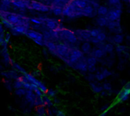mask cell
Listing matches in <instances>:
<instances>
[{
  "label": "cell",
  "instance_id": "cell-16",
  "mask_svg": "<svg viewBox=\"0 0 130 116\" xmlns=\"http://www.w3.org/2000/svg\"><path fill=\"white\" fill-rule=\"evenodd\" d=\"M82 13L83 17H94L98 14L97 11H95L93 8V7L90 5H88L84 8H82Z\"/></svg>",
  "mask_w": 130,
  "mask_h": 116
},
{
  "label": "cell",
  "instance_id": "cell-17",
  "mask_svg": "<svg viewBox=\"0 0 130 116\" xmlns=\"http://www.w3.org/2000/svg\"><path fill=\"white\" fill-rule=\"evenodd\" d=\"M89 86H90L91 91L95 94H99L103 90L102 84H101L100 81H98L96 80L94 81L93 82L89 83Z\"/></svg>",
  "mask_w": 130,
  "mask_h": 116
},
{
  "label": "cell",
  "instance_id": "cell-1",
  "mask_svg": "<svg viewBox=\"0 0 130 116\" xmlns=\"http://www.w3.org/2000/svg\"><path fill=\"white\" fill-rule=\"evenodd\" d=\"M58 37H59V40L62 41V43H64L70 46L71 47L75 46L74 45L78 42L77 37L74 31L66 29L65 27L62 29L61 30L58 31Z\"/></svg>",
  "mask_w": 130,
  "mask_h": 116
},
{
  "label": "cell",
  "instance_id": "cell-9",
  "mask_svg": "<svg viewBox=\"0 0 130 116\" xmlns=\"http://www.w3.org/2000/svg\"><path fill=\"white\" fill-rule=\"evenodd\" d=\"M21 74L18 73L13 69L11 70H3L0 71V77L3 79L9 80V81H14L16 79H18Z\"/></svg>",
  "mask_w": 130,
  "mask_h": 116
},
{
  "label": "cell",
  "instance_id": "cell-14",
  "mask_svg": "<svg viewBox=\"0 0 130 116\" xmlns=\"http://www.w3.org/2000/svg\"><path fill=\"white\" fill-rule=\"evenodd\" d=\"M24 100L28 103L27 108H29L30 109H32L34 107V100L37 97L35 93L30 90H27L26 93L24 96Z\"/></svg>",
  "mask_w": 130,
  "mask_h": 116
},
{
  "label": "cell",
  "instance_id": "cell-30",
  "mask_svg": "<svg viewBox=\"0 0 130 116\" xmlns=\"http://www.w3.org/2000/svg\"><path fill=\"white\" fill-rule=\"evenodd\" d=\"M114 50H116L117 53L121 54V53H124L126 52H128V47L126 46H123L122 44H119V45H117L115 46Z\"/></svg>",
  "mask_w": 130,
  "mask_h": 116
},
{
  "label": "cell",
  "instance_id": "cell-33",
  "mask_svg": "<svg viewBox=\"0 0 130 116\" xmlns=\"http://www.w3.org/2000/svg\"><path fill=\"white\" fill-rule=\"evenodd\" d=\"M26 91H27V90L24 89V88H23V87H22V88H19V89H15V90H14V94L15 96H17L21 98V97H23V96L25 95Z\"/></svg>",
  "mask_w": 130,
  "mask_h": 116
},
{
  "label": "cell",
  "instance_id": "cell-25",
  "mask_svg": "<svg viewBox=\"0 0 130 116\" xmlns=\"http://www.w3.org/2000/svg\"><path fill=\"white\" fill-rule=\"evenodd\" d=\"M35 114L39 115L40 116H47L46 115V108L44 105L42 106H39L36 107V110H35Z\"/></svg>",
  "mask_w": 130,
  "mask_h": 116
},
{
  "label": "cell",
  "instance_id": "cell-47",
  "mask_svg": "<svg viewBox=\"0 0 130 116\" xmlns=\"http://www.w3.org/2000/svg\"><path fill=\"white\" fill-rule=\"evenodd\" d=\"M11 34L10 33V32H9V31H8V32H5V33L4 39H5V40L7 43H9V42H10V40H11Z\"/></svg>",
  "mask_w": 130,
  "mask_h": 116
},
{
  "label": "cell",
  "instance_id": "cell-57",
  "mask_svg": "<svg viewBox=\"0 0 130 116\" xmlns=\"http://www.w3.org/2000/svg\"><path fill=\"white\" fill-rule=\"evenodd\" d=\"M34 116H40V115H37V114H35V115H34Z\"/></svg>",
  "mask_w": 130,
  "mask_h": 116
},
{
  "label": "cell",
  "instance_id": "cell-32",
  "mask_svg": "<svg viewBox=\"0 0 130 116\" xmlns=\"http://www.w3.org/2000/svg\"><path fill=\"white\" fill-rule=\"evenodd\" d=\"M3 84H4L5 87L6 88V90H8L9 92H12L14 90V88H13V86H12V81L3 79Z\"/></svg>",
  "mask_w": 130,
  "mask_h": 116
},
{
  "label": "cell",
  "instance_id": "cell-20",
  "mask_svg": "<svg viewBox=\"0 0 130 116\" xmlns=\"http://www.w3.org/2000/svg\"><path fill=\"white\" fill-rule=\"evenodd\" d=\"M50 11H51L55 16H57V17L62 16V7L56 5H51L50 6Z\"/></svg>",
  "mask_w": 130,
  "mask_h": 116
},
{
  "label": "cell",
  "instance_id": "cell-6",
  "mask_svg": "<svg viewBox=\"0 0 130 116\" xmlns=\"http://www.w3.org/2000/svg\"><path fill=\"white\" fill-rule=\"evenodd\" d=\"M123 13V9L117 8L114 7H111L110 9L109 8L108 12L106 14V17L109 21H120V17Z\"/></svg>",
  "mask_w": 130,
  "mask_h": 116
},
{
  "label": "cell",
  "instance_id": "cell-39",
  "mask_svg": "<svg viewBox=\"0 0 130 116\" xmlns=\"http://www.w3.org/2000/svg\"><path fill=\"white\" fill-rule=\"evenodd\" d=\"M0 21H1L2 24H3L4 27H6V28H8V30L11 29V28H12V27H14V25H13L12 24H11L9 21H7L6 19H5V18H1V19H0Z\"/></svg>",
  "mask_w": 130,
  "mask_h": 116
},
{
  "label": "cell",
  "instance_id": "cell-45",
  "mask_svg": "<svg viewBox=\"0 0 130 116\" xmlns=\"http://www.w3.org/2000/svg\"><path fill=\"white\" fill-rule=\"evenodd\" d=\"M98 71L96 65H88V72L94 74Z\"/></svg>",
  "mask_w": 130,
  "mask_h": 116
},
{
  "label": "cell",
  "instance_id": "cell-19",
  "mask_svg": "<svg viewBox=\"0 0 130 116\" xmlns=\"http://www.w3.org/2000/svg\"><path fill=\"white\" fill-rule=\"evenodd\" d=\"M91 50H92V46L89 41L83 42L82 44L81 45V51L83 52L84 55H90Z\"/></svg>",
  "mask_w": 130,
  "mask_h": 116
},
{
  "label": "cell",
  "instance_id": "cell-24",
  "mask_svg": "<svg viewBox=\"0 0 130 116\" xmlns=\"http://www.w3.org/2000/svg\"><path fill=\"white\" fill-rule=\"evenodd\" d=\"M71 3L81 9L84 8L86 5H88V0H72Z\"/></svg>",
  "mask_w": 130,
  "mask_h": 116
},
{
  "label": "cell",
  "instance_id": "cell-53",
  "mask_svg": "<svg viewBox=\"0 0 130 116\" xmlns=\"http://www.w3.org/2000/svg\"><path fill=\"white\" fill-rule=\"evenodd\" d=\"M30 74L33 75L34 77H36V78L38 77V76H40V71H39V70H37V71H33V72H31Z\"/></svg>",
  "mask_w": 130,
  "mask_h": 116
},
{
  "label": "cell",
  "instance_id": "cell-29",
  "mask_svg": "<svg viewBox=\"0 0 130 116\" xmlns=\"http://www.w3.org/2000/svg\"><path fill=\"white\" fill-rule=\"evenodd\" d=\"M85 59L88 65H97L98 62V59L91 55H89L88 57H85Z\"/></svg>",
  "mask_w": 130,
  "mask_h": 116
},
{
  "label": "cell",
  "instance_id": "cell-31",
  "mask_svg": "<svg viewBox=\"0 0 130 116\" xmlns=\"http://www.w3.org/2000/svg\"><path fill=\"white\" fill-rule=\"evenodd\" d=\"M14 29L19 33L20 36L21 35H24L26 31H27V28L24 27H22V26H20V25H14Z\"/></svg>",
  "mask_w": 130,
  "mask_h": 116
},
{
  "label": "cell",
  "instance_id": "cell-21",
  "mask_svg": "<svg viewBox=\"0 0 130 116\" xmlns=\"http://www.w3.org/2000/svg\"><path fill=\"white\" fill-rule=\"evenodd\" d=\"M11 69L14 70L15 71H17L18 73H19L20 74H24L27 73V71L24 68H23L19 63L16 62H14L13 63H11Z\"/></svg>",
  "mask_w": 130,
  "mask_h": 116
},
{
  "label": "cell",
  "instance_id": "cell-56",
  "mask_svg": "<svg viewBox=\"0 0 130 116\" xmlns=\"http://www.w3.org/2000/svg\"><path fill=\"white\" fill-rule=\"evenodd\" d=\"M5 69V67L3 66V65L2 64V62H0V71H3Z\"/></svg>",
  "mask_w": 130,
  "mask_h": 116
},
{
  "label": "cell",
  "instance_id": "cell-23",
  "mask_svg": "<svg viewBox=\"0 0 130 116\" xmlns=\"http://www.w3.org/2000/svg\"><path fill=\"white\" fill-rule=\"evenodd\" d=\"M96 24L99 27H107L109 21L107 19V17L105 16H99L97 19H96Z\"/></svg>",
  "mask_w": 130,
  "mask_h": 116
},
{
  "label": "cell",
  "instance_id": "cell-34",
  "mask_svg": "<svg viewBox=\"0 0 130 116\" xmlns=\"http://www.w3.org/2000/svg\"><path fill=\"white\" fill-rule=\"evenodd\" d=\"M45 94H46L48 97L53 99V98H54V97L56 96V95L58 94V91H57L56 90H54V89H53V88H50V89H47V90H46V92L45 93Z\"/></svg>",
  "mask_w": 130,
  "mask_h": 116
},
{
  "label": "cell",
  "instance_id": "cell-58",
  "mask_svg": "<svg viewBox=\"0 0 130 116\" xmlns=\"http://www.w3.org/2000/svg\"><path fill=\"white\" fill-rule=\"evenodd\" d=\"M0 81H1V77H0Z\"/></svg>",
  "mask_w": 130,
  "mask_h": 116
},
{
  "label": "cell",
  "instance_id": "cell-35",
  "mask_svg": "<svg viewBox=\"0 0 130 116\" xmlns=\"http://www.w3.org/2000/svg\"><path fill=\"white\" fill-rule=\"evenodd\" d=\"M96 37H97V39L98 40V41L101 42V43H104V42L107 41V34H106L105 32H104V31H101V32L98 34V36H97Z\"/></svg>",
  "mask_w": 130,
  "mask_h": 116
},
{
  "label": "cell",
  "instance_id": "cell-43",
  "mask_svg": "<svg viewBox=\"0 0 130 116\" xmlns=\"http://www.w3.org/2000/svg\"><path fill=\"white\" fill-rule=\"evenodd\" d=\"M102 87H103V90H106L107 92L109 91H111L112 90V84L109 82H104L102 84Z\"/></svg>",
  "mask_w": 130,
  "mask_h": 116
},
{
  "label": "cell",
  "instance_id": "cell-15",
  "mask_svg": "<svg viewBox=\"0 0 130 116\" xmlns=\"http://www.w3.org/2000/svg\"><path fill=\"white\" fill-rule=\"evenodd\" d=\"M60 21L56 19L51 18V17H45L43 21V24L48 28V30H56L59 24Z\"/></svg>",
  "mask_w": 130,
  "mask_h": 116
},
{
  "label": "cell",
  "instance_id": "cell-7",
  "mask_svg": "<svg viewBox=\"0 0 130 116\" xmlns=\"http://www.w3.org/2000/svg\"><path fill=\"white\" fill-rule=\"evenodd\" d=\"M24 35H26L27 37H28L29 39L32 40L34 43L37 41H43L44 40L42 33L40 31H37L34 29H30V28L27 29Z\"/></svg>",
  "mask_w": 130,
  "mask_h": 116
},
{
  "label": "cell",
  "instance_id": "cell-49",
  "mask_svg": "<svg viewBox=\"0 0 130 116\" xmlns=\"http://www.w3.org/2000/svg\"><path fill=\"white\" fill-rule=\"evenodd\" d=\"M110 108V104H104V105H103L102 107L100 109V111H101V112H104V111H106V110H109Z\"/></svg>",
  "mask_w": 130,
  "mask_h": 116
},
{
  "label": "cell",
  "instance_id": "cell-51",
  "mask_svg": "<svg viewBox=\"0 0 130 116\" xmlns=\"http://www.w3.org/2000/svg\"><path fill=\"white\" fill-rule=\"evenodd\" d=\"M34 93H35V95L36 96H43V94H45V93H43L39 88H37L34 92Z\"/></svg>",
  "mask_w": 130,
  "mask_h": 116
},
{
  "label": "cell",
  "instance_id": "cell-5",
  "mask_svg": "<svg viewBox=\"0 0 130 116\" xmlns=\"http://www.w3.org/2000/svg\"><path fill=\"white\" fill-rule=\"evenodd\" d=\"M130 92V84L129 82L126 83L123 85V89L118 92L117 96V100L118 103H125L129 100Z\"/></svg>",
  "mask_w": 130,
  "mask_h": 116
},
{
  "label": "cell",
  "instance_id": "cell-18",
  "mask_svg": "<svg viewBox=\"0 0 130 116\" xmlns=\"http://www.w3.org/2000/svg\"><path fill=\"white\" fill-rule=\"evenodd\" d=\"M90 55H92V56H94V57H95L98 59H102L104 56H106L107 55V53L105 52V51L104 49H100V48L94 47V49L92 48V50H91Z\"/></svg>",
  "mask_w": 130,
  "mask_h": 116
},
{
  "label": "cell",
  "instance_id": "cell-11",
  "mask_svg": "<svg viewBox=\"0 0 130 116\" xmlns=\"http://www.w3.org/2000/svg\"><path fill=\"white\" fill-rule=\"evenodd\" d=\"M0 55L2 57L1 62L5 68L11 67V57L8 52V48H1Z\"/></svg>",
  "mask_w": 130,
  "mask_h": 116
},
{
  "label": "cell",
  "instance_id": "cell-37",
  "mask_svg": "<svg viewBox=\"0 0 130 116\" xmlns=\"http://www.w3.org/2000/svg\"><path fill=\"white\" fill-rule=\"evenodd\" d=\"M100 71H101V73L103 74V75H104V77L105 78V79L107 78L108 77L113 75V72H112L111 71H110V70H109L108 68H101V69Z\"/></svg>",
  "mask_w": 130,
  "mask_h": 116
},
{
  "label": "cell",
  "instance_id": "cell-40",
  "mask_svg": "<svg viewBox=\"0 0 130 116\" xmlns=\"http://www.w3.org/2000/svg\"><path fill=\"white\" fill-rule=\"evenodd\" d=\"M89 30H90V35H91V37H96V36H98V34L101 31H102L101 29V27L93 28V29Z\"/></svg>",
  "mask_w": 130,
  "mask_h": 116
},
{
  "label": "cell",
  "instance_id": "cell-42",
  "mask_svg": "<svg viewBox=\"0 0 130 116\" xmlns=\"http://www.w3.org/2000/svg\"><path fill=\"white\" fill-rule=\"evenodd\" d=\"M37 87H38V88L43 93H45L46 92V90H47V89H48V87H46V85L43 82V81H40V83L37 84Z\"/></svg>",
  "mask_w": 130,
  "mask_h": 116
},
{
  "label": "cell",
  "instance_id": "cell-8",
  "mask_svg": "<svg viewBox=\"0 0 130 116\" xmlns=\"http://www.w3.org/2000/svg\"><path fill=\"white\" fill-rule=\"evenodd\" d=\"M72 68L79 71L81 74H83L85 75L88 72V64L86 62L85 57L84 56L81 59H79L75 64H74Z\"/></svg>",
  "mask_w": 130,
  "mask_h": 116
},
{
  "label": "cell",
  "instance_id": "cell-3",
  "mask_svg": "<svg viewBox=\"0 0 130 116\" xmlns=\"http://www.w3.org/2000/svg\"><path fill=\"white\" fill-rule=\"evenodd\" d=\"M84 56H85V55L81 51V49H79L78 48H77L75 46H72V47H71L70 53H69V59H68V63L66 65L68 66H69L70 68H72L74 64H75L79 59H81Z\"/></svg>",
  "mask_w": 130,
  "mask_h": 116
},
{
  "label": "cell",
  "instance_id": "cell-36",
  "mask_svg": "<svg viewBox=\"0 0 130 116\" xmlns=\"http://www.w3.org/2000/svg\"><path fill=\"white\" fill-rule=\"evenodd\" d=\"M12 86H13L14 90L22 88L23 87V82L19 78L16 79V80H14V81H12Z\"/></svg>",
  "mask_w": 130,
  "mask_h": 116
},
{
  "label": "cell",
  "instance_id": "cell-52",
  "mask_svg": "<svg viewBox=\"0 0 130 116\" xmlns=\"http://www.w3.org/2000/svg\"><path fill=\"white\" fill-rule=\"evenodd\" d=\"M42 52H43V56L45 57V58H46V59H48V55H49V52H48V50L45 48V49H43V50H42Z\"/></svg>",
  "mask_w": 130,
  "mask_h": 116
},
{
  "label": "cell",
  "instance_id": "cell-38",
  "mask_svg": "<svg viewBox=\"0 0 130 116\" xmlns=\"http://www.w3.org/2000/svg\"><path fill=\"white\" fill-rule=\"evenodd\" d=\"M85 79L87 81H88L89 83H91V82H93L94 81H95V78H94V74H93V73H86L85 75Z\"/></svg>",
  "mask_w": 130,
  "mask_h": 116
},
{
  "label": "cell",
  "instance_id": "cell-55",
  "mask_svg": "<svg viewBox=\"0 0 130 116\" xmlns=\"http://www.w3.org/2000/svg\"><path fill=\"white\" fill-rule=\"evenodd\" d=\"M108 111L109 110H106V111H104V112H101V113L98 116H107L108 114Z\"/></svg>",
  "mask_w": 130,
  "mask_h": 116
},
{
  "label": "cell",
  "instance_id": "cell-27",
  "mask_svg": "<svg viewBox=\"0 0 130 116\" xmlns=\"http://www.w3.org/2000/svg\"><path fill=\"white\" fill-rule=\"evenodd\" d=\"M109 8L106 5H100L97 9V14L99 16H106L107 13L108 12Z\"/></svg>",
  "mask_w": 130,
  "mask_h": 116
},
{
  "label": "cell",
  "instance_id": "cell-2",
  "mask_svg": "<svg viewBox=\"0 0 130 116\" xmlns=\"http://www.w3.org/2000/svg\"><path fill=\"white\" fill-rule=\"evenodd\" d=\"M62 16L63 17H67L71 19L74 18H78L83 17L82 13V9L76 7L71 2L69 3L68 5H66L62 8Z\"/></svg>",
  "mask_w": 130,
  "mask_h": 116
},
{
  "label": "cell",
  "instance_id": "cell-26",
  "mask_svg": "<svg viewBox=\"0 0 130 116\" xmlns=\"http://www.w3.org/2000/svg\"><path fill=\"white\" fill-rule=\"evenodd\" d=\"M42 98H43V105L46 106V109L51 108L53 106H54L52 99L50 98V97H48L46 94H43V96H42Z\"/></svg>",
  "mask_w": 130,
  "mask_h": 116
},
{
  "label": "cell",
  "instance_id": "cell-48",
  "mask_svg": "<svg viewBox=\"0 0 130 116\" xmlns=\"http://www.w3.org/2000/svg\"><path fill=\"white\" fill-rule=\"evenodd\" d=\"M52 100H53V105L54 106H59L60 104H61V103H62V101H61V100L59 99V98H58V97H54V98H53L52 99Z\"/></svg>",
  "mask_w": 130,
  "mask_h": 116
},
{
  "label": "cell",
  "instance_id": "cell-28",
  "mask_svg": "<svg viewBox=\"0 0 130 116\" xmlns=\"http://www.w3.org/2000/svg\"><path fill=\"white\" fill-rule=\"evenodd\" d=\"M104 51L107 54H112L115 49V46L114 44L111 43H107L104 44Z\"/></svg>",
  "mask_w": 130,
  "mask_h": 116
},
{
  "label": "cell",
  "instance_id": "cell-22",
  "mask_svg": "<svg viewBox=\"0 0 130 116\" xmlns=\"http://www.w3.org/2000/svg\"><path fill=\"white\" fill-rule=\"evenodd\" d=\"M124 40H125V36H123V33H117L112 37L111 43L119 45V44H122Z\"/></svg>",
  "mask_w": 130,
  "mask_h": 116
},
{
  "label": "cell",
  "instance_id": "cell-41",
  "mask_svg": "<svg viewBox=\"0 0 130 116\" xmlns=\"http://www.w3.org/2000/svg\"><path fill=\"white\" fill-rule=\"evenodd\" d=\"M94 78H95V80L98 81H102L103 80L105 79V78L104 77L103 74L101 73V71H97L94 74Z\"/></svg>",
  "mask_w": 130,
  "mask_h": 116
},
{
  "label": "cell",
  "instance_id": "cell-4",
  "mask_svg": "<svg viewBox=\"0 0 130 116\" xmlns=\"http://www.w3.org/2000/svg\"><path fill=\"white\" fill-rule=\"evenodd\" d=\"M28 9L34 10L40 12H48L50 11V6L36 0H30Z\"/></svg>",
  "mask_w": 130,
  "mask_h": 116
},
{
  "label": "cell",
  "instance_id": "cell-12",
  "mask_svg": "<svg viewBox=\"0 0 130 116\" xmlns=\"http://www.w3.org/2000/svg\"><path fill=\"white\" fill-rule=\"evenodd\" d=\"M107 27L111 31L112 33H123V28L120 24V21H109Z\"/></svg>",
  "mask_w": 130,
  "mask_h": 116
},
{
  "label": "cell",
  "instance_id": "cell-46",
  "mask_svg": "<svg viewBox=\"0 0 130 116\" xmlns=\"http://www.w3.org/2000/svg\"><path fill=\"white\" fill-rule=\"evenodd\" d=\"M121 2V0H108V4L111 7H114L117 5L120 4Z\"/></svg>",
  "mask_w": 130,
  "mask_h": 116
},
{
  "label": "cell",
  "instance_id": "cell-10",
  "mask_svg": "<svg viewBox=\"0 0 130 116\" xmlns=\"http://www.w3.org/2000/svg\"><path fill=\"white\" fill-rule=\"evenodd\" d=\"M78 41L85 42L89 41L90 38L91 37L90 35V30L87 29H78L74 31Z\"/></svg>",
  "mask_w": 130,
  "mask_h": 116
},
{
  "label": "cell",
  "instance_id": "cell-50",
  "mask_svg": "<svg viewBox=\"0 0 130 116\" xmlns=\"http://www.w3.org/2000/svg\"><path fill=\"white\" fill-rule=\"evenodd\" d=\"M55 116H66V113L64 110L62 109H59L56 112Z\"/></svg>",
  "mask_w": 130,
  "mask_h": 116
},
{
  "label": "cell",
  "instance_id": "cell-44",
  "mask_svg": "<svg viewBox=\"0 0 130 116\" xmlns=\"http://www.w3.org/2000/svg\"><path fill=\"white\" fill-rule=\"evenodd\" d=\"M42 105H43V100L42 96H37V97L34 100V107L42 106Z\"/></svg>",
  "mask_w": 130,
  "mask_h": 116
},
{
  "label": "cell",
  "instance_id": "cell-54",
  "mask_svg": "<svg viewBox=\"0 0 130 116\" xmlns=\"http://www.w3.org/2000/svg\"><path fill=\"white\" fill-rule=\"evenodd\" d=\"M5 28H4V26L3 24H2V22L0 21V34L2 33H5Z\"/></svg>",
  "mask_w": 130,
  "mask_h": 116
},
{
  "label": "cell",
  "instance_id": "cell-13",
  "mask_svg": "<svg viewBox=\"0 0 130 116\" xmlns=\"http://www.w3.org/2000/svg\"><path fill=\"white\" fill-rule=\"evenodd\" d=\"M11 6L20 9L21 11H24L28 9V5L30 0H10Z\"/></svg>",
  "mask_w": 130,
  "mask_h": 116
}]
</instances>
